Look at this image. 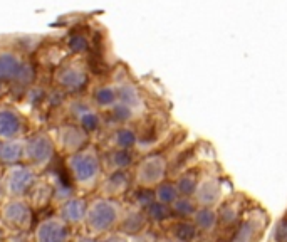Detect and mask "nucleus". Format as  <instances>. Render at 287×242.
Segmentation results:
<instances>
[{
  "mask_svg": "<svg viewBox=\"0 0 287 242\" xmlns=\"http://www.w3.org/2000/svg\"><path fill=\"white\" fill-rule=\"evenodd\" d=\"M67 168L76 182V185L82 190H91L98 185L101 178L103 163L99 153L92 146H84L82 150L69 155L67 158Z\"/></svg>",
  "mask_w": 287,
  "mask_h": 242,
  "instance_id": "1",
  "label": "nucleus"
},
{
  "mask_svg": "<svg viewBox=\"0 0 287 242\" xmlns=\"http://www.w3.org/2000/svg\"><path fill=\"white\" fill-rule=\"evenodd\" d=\"M123 214V207L119 202L109 197H101L87 205L84 224L91 235L109 234L119 227Z\"/></svg>",
  "mask_w": 287,
  "mask_h": 242,
  "instance_id": "2",
  "label": "nucleus"
},
{
  "mask_svg": "<svg viewBox=\"0 0 287 242\" xmlns=\"http://www.w3.org/2000/svg\"><path fill=\"white\" fill-rule=\"evenodd\" d=\"M37 183L35 170L29 165H10L4 175V185L9 198H24Z\"/></svg>",
  "mask_w": 287,
  "mask_h": 242,
  "instance_id": "3",
  "label": "nucleus"
},
{
  "mask_svg": "<svg viewBox=\"0 0 287 242\" xmlns=\"http://www.w3.org/2000/svg\"><path fill=\"white\" fill-rule=\"evenodd\" d=\"M0 219L9 229L15 232H25L32 224V209L30 204L24 198H9L2 204L0 209Z\"/></svg>",
  "mask_w": 287,
  "mask_h": 242,
  "instance_id": "4",
  "label": "nucleus"
},
{
  "mask_svg": "<svg viewBox=\"0 0 287 242\" xmlns=\"http://www.w3.org/2000/svg\"><path fill=\"white\" fill-rule=\"evenodd\" d=\"M54 156V141L51 140L49 135L37 133L25 140L24 145V160L27 162L29 167L35 168H45L51 163Z\"/></svg>",
  "mask_w": 287,
  "mask_h": 242,
  "instance_id": "5",
  "label": "nucleus"
},
{
  "mask_svg": "<svg viewBox=\"0 0 287 242\" xmlns=\"http://www.w3.org/2000/svg\"><path fill=\"white\" fill-rule=\"evenodd\" d=\"M165 173H166L165 158L160 155H151L138 165L136 182L141 187H153L163 180Z\"/></svg>",
  "mask_w": 287,
  "mask_h": 242,
  "instance_id": "6",
  "label": "nucleus"
},
{
  "mask_svg": "<svg viewBox=\"0 0 287 242\" xmlns=\"http://www.w3.org/2000/svg\"><path fill=\"white\" fill-rule=\"evenodd\" d=\"M57 138H59V148L67 155H72L76 151L82 150L84 146H87V140H89L87 138V131L81 125L61 126Z\"/></svg>",
  "mask_w": 287,
  "mask_h": 242,
  "instance_id": "7",
  "label": "nucleus"
},
{
  "mask_svg": "<svg viewBox=\"0 0 287 242\" xmlns=\"http://www.w3.org/2000/svg\"><path fill=\"white\" fill-rule=\"evenodd\" d=\"M69 225L61 217L44 219L35 229V242H67L69 239Z\"/></svg>",
  "mask_w": 287,
  "mask_h": 242,
  "instance_id": "8",
  "label": "nucleus"
},
{
  "mask_svg": "<svg viewBox=\"0 0 287 242\" xmlns=\"http://www.w3.org/2000/svg\"><path fill=\"white\" fill-rule=\"evenodd\" d=\"M25 131L24 118L9 106L0 108V140H17L22 138Z\"/></svg>",
  "mask_w": 287,
  "mask_h": 242,
  "instance_id": "9",
  "label": "nucleus"
},
{
  "mask_svg": "<svg viewBox=\"0 0 287 242\" xmlns=\"http://www.w3.org/2000/svg\"><path fill=\"white\" fill-rule=\"evenodd\" d=\"M27 71H30V66H24L19 56L12 52L0 54V81H22L27 83Z\"/></svg>",
  "mask_w": 287,
  "mask_h": 242,
  "instance_id": "10",
  "label": "nucleus"
},
{
  "mask_svg": "<svg viewBox=\"0 0 287 242\" xmlns=\"http://www.w3.org/2000/svg\"><path fill=\"white\" fill-rule=\"evenodd\" d=\"M86 212H87V204L82 198H67V200L61 205L59 215L67 225H81L86 220Z\"/></svg>",
  "mask_w": 287,
  "mask_h": 242,
  "instance_id": "11",
  "label": "nucleus"
},
{
  "mask_svg": "<svg viewBox=\"0 0 287 242\" xmlns=\"http://www.w3.org/2000/svg\"><path fill=\"white\" fill-rule=\"evenodd\" d=\"M24 145L25 140H5L0 143V163L4 165H17L24 160Z\"/></svg>",
  "mask_w": 287,
  "mask_h": 242,
  "instance_id": "12",
  "label": "nucleus"
},
{
  "mask_svg": "<svg viewBox=\"0 0 287 242\" xmlns=\"http://www.w3.org/2000/svg\"><path fill=\"white\" fill-rule=\"evenodd\" d=\"M56 79L61 86H64L66 89H72V91H76V89H79L86 84V72L82 69H79V67L69 66V67H64V69L57 71Z\"/></svg>",
  "mask_w": 287,
  "mask_h": 242,
  "instance_id": "13",
  "label": "nucleus"
},
{
  "mask_svg": "<svg viewBox=\"0 0 287 242\" xmlns=\"http://www.w3.org/2000/svg\"><path fill=\"white\" fill-rule=\"evenodd\" d=\"M128 175L124 172H111L109 173V177L106 180L103 182L101 185V193L104 197H109V198H114L119 193H123L124 190L128 188Z\"/></svg>",
  "mask_w": 287,
  "mask_h": 242,
  "instance_id": "14",
  "label": "nucleus"
},
{
  "mask_svg": "<svg viewBox=\"0 0 287 242\" xmlns=\"http://www.w3.org/2000/svg\"><path fill=\"white\" fill-rule=\"evenodd\" d=\"M146 219L148 215H145L143 212H128V214H123V219L119 222V229H121L123 234H138L141 232L146 225Z\"/></svg>",
  "mask_w": 287,
  "mask_h": 242,
  "instance_id": "15",
  "label": "nucleus"
},
{
  "mask_svg": "<svg viewBox=\"0 0 287 242\" xmlns=\"http://www.w3.org/2000/svg\"><path fill=\"white\" fill-rule=\"evenodd\" d=\"M129 163H131V153H129V150L118 148L109 153L106 167L111 172H119V170H123V168H126Z\"/></svg>",
  "mask_w": 287,
  "mask_h": 242,
  "instance_id": "16",
  "label": "nucleus"
},
{
  "mask_svg": "<svg viewBox=\"0 0 287 242\" xmlns=\"http://www.w3.org/2000/svg\"><path fill=\"white\" fill-rule=\"evenodd\" d=\"M218 193H220V192H218V185L215 182H205L197 190V197H198V202H200V204L210 205L213 202H217Z\"/></svg>",
  "mask_w": 287,
  "mask_h": 242,
  "instance_id": "17",
  "label": "nucleus"
},
{
  "mask_svg": "<svg viewBox=\"0 0 287 242\" xmlns=\"http://www.w3.org/2000/svg\"><path fill=\"white\" fill-rule=\"evenodd\" d=\"M30 195V200H32L35 205H39V207H42L45 205L49 200H51V195H52V188L47 185V183H35L32 187V190L29 192Z\"/></svg>",
  "mask_w": 287,
  "mask_h": 242,
  "instance_id": "18",
  "label": "nucleus"
},
{
  "mask_svg": "<svg viewBox=\"0 0 287 242\" xmlns=\"http://www.w3.org/2000/svg\"><path fill=\"white\" fill-rule=\"evenodd\" d=\"M118 101L126 104V106L129 108H136L139 104V96L136 93V89H134L133 86H129V84H124V86H121L118 89Z\"/></svg>",
  "mask_w": 287,
  "mask_h": 242,
  "instance_id": "19",
  "label": "nucleus"
},
{
  "mask_svg": "<svg viewBox=\"0 0 287 242\" xmlns=\"http://www.w3.org/2000/svg\"><path fill=\"white\" fill-rule=\"evenodd\" d=\"M114 145H116V148L129 150L131 146L136 145V135H134V131L128 128L119 130L116 131V135H114Z\"/></svg>",
  "mask_w": 287,
  "mask_h": 242,
  "instance_id": "20",
  "label": "nucleus"
},
{
  "mask_svg": "<svg viewBox=\"0 0 287 242\" xmlns=\"http://www.w3.org/2000/svg\"><path fill=\"white\" fill-rule=\"evenodd\" d=\"M96 103L99 106H114L118 101V93L114 88H101L96 93Z\"/></svg>",
  "mask_w": 287,
  "mask_h": 242,
  "instance_id": "21",
  "label": "nucleus"
},
{
  "mask_svg": "<svg viewBox=\"0 0 287 242\" xmlns=\"http://www.w3.org/2000/svg\"><path fill=\"white\" fill-rule=\"evenodd\" d=\"M176 187H173L171 183H165V185H161L158 190H156V197H158V202L161 204H173L176 200Z\"/></svg>",
  "mask_w": 287,
  "mask_h": 242,
  "instance_id": "22",
  "label": "nucleus"
},
{
  "mask_svg": "<svg viewBox=\"0 0 287 242\" xmlns=\"http://www.w3.org/2000/svg\"><path fill=\"white\" fill-rule=\"evenodd\" d=\"M195 222L198 227L210 229V227H213V224H215V214H213L210 209H202V210H198L195 215Z\"/></svg>",
  "mask_w": 287,
  "mask_h": 242,
  "instance_id": "23",
  "label": "nucleus"
},
{
  "mask_svg": "<svg viewBox=\"0 0 287 242\" xmlns=\"http://www.w3.org/2000/svg\"><path fill=\"white\" fill-rule=\"evenodd\" d=\"M148 217L155 219V220H163L170 215L168 209H166V204H161V202H151L148 205Z\"/></svg>",
  "mask_w": 287,
  "mask_h": 242,
  "instance_id": "24",
  "label": "nucleus"
},
{
  "mask_svg": "<svg viewBox=\"0 0 287 242\" xmlns=\"http://www.w3.org/2000/svg\"><path fill=\"white\" fill-rule=\"evenodd\" d=\"M197 230H195V225L192 224H180L176 225V230H175V235L176 239L180 242H190L193 237H195Z\"/></svg>",
  "mask_w": 287,
  "mask_h": 242,
  "instance_id": "25",
  "label": "nucleus"
},
{
  "mask_svg": "<svg viewBox=\"0 0 287 242\" xmlns=\"http://www.w3.org/2000/svg\"><path fill=\"white\" fill-rule=\"evenodd\" d=\"M176 190L183 195H190L195 192V180L192 177H181L178 180V185H176Z\"/></svg>",
  "mask_w": 287,
  "mask_h": 242,
  "instance_id": "26",
  "label": "nucleus"
},
{
  "mask_svg": "<svg viewBox=\"0 0 287 242\" xmlns=\"http://www.w3.org/2000/svg\"><path fill=\"white\" fill-rule=\"evenodd\" d=\"M173 209H175V212L180 215H190L195 212V205H193L190 200H186V198L185 200H175Z\"/></svg>",
  "mask_w": 287,
  "mask_h": 242,
  "instance_id": "27",
  "label": "nucleus"
},
{
  "mask_svg": "<svg viewBox=\"0 0 287 242\" xmlns=\"http://www.w3.org/2000/svg\"><path fill=\"white\" fill-rule=\"evenodd\" d=\"M250 234H252V225L247 222L238 229V232L235 234V237H233L232 242H249Z\"/></svg>",
  "mask_w": 287,
  "mask_h": 242,
  "instance_id": "28",
  "label": "nucleus"
},
{
  "mask_svg": "<svg viewBox=\"0 0 287 242\" xmlns=\"http://www.w3.org/2000/svg\"><path fill=\"white\" fill-rule=\"evenodd\" d=\"M274 237L277 242H287V219L280 220L275 227V232H274Z\"/></svg>",
  "mask_w": 287,
  "mask_h": 242,
  "instance_id": "29",
  "label": "nucleus"
},
{
  "mask_svg": "<svg viewBox=\"0 0 287 242\" xmlns=\"http://www.w3.org/2000/svg\"><path fill=\"white\" fill-rule=\"evenodd\" d=\"M98 242H129L128 235L123 232H109L106 234V237L98 240Z\"/></svg>",
  "mask_w": 287,
  "mask_h": 242,
  "instance_id": "30",
  "label": "nucleus"
},
{
  "mask_svg": "<svg viewBox=\"0 0 287 242\" xmlns=\"http://www.w3.org/2000/svg\"><path fill=\"white\" fill-rule=\"evenodd\" d=\"M129 242H156V237L151 232H138L129 239Z\"/></svg>",
  "mask_w": 287,
  "mask_h": 242,
  "instance_id": "31",
  "label": "nucleus"
},
{
  "mask_svg": "<svg viewBox=\"0 0 287 242\" xmlns=\"http://www.w3.org/2000/svg\"><path fill=\"white\" fill-rule=\"evenodd\" d=\"M7 198V192H5V185H4V178H0V205L4 204V200Z\"/></svg>",
  "mask_w": 287,
  "mask_h": 242,
  "instance_id": "32",
  "label": "nucleus"
},
{
  "mask_svg": "<svg viewBox=\"0 0 287 242\" xmlns=\"http://www.w3.org/2000/svg\"><path fill=\"white\" fill-rule=\"evenodd\" d=\"M77 242H98L94 237H91V235H86V237H81Z\"/></svg>",
  "mask_w": 287,
  "mask_h": 242,
  "instance_id": "33",
  "label": "nucleus"
},
{
  "mask_svg": "<svg viewBox=\"0 0 287 242\" xmlns=\"http://www.w3.org/2000/svg\"><path fill=\"white\" fill-rule=\"evenodd\" d=\"M0 94H2V84H0Z\"/></svg>",
  "mask_w": 287,
  "mask_h": 242,
  "instance_id": "34",
  "label": "nucleus"
}]
</instances>
